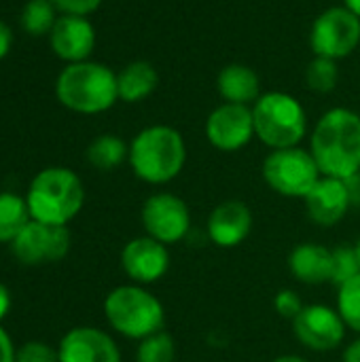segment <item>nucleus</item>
<instances>
[{
	"instance_id": "nucleus-2",
	"label": "nucleus",
	"mask_w": 360,
	"mask_h": 362,
	"mask_svg": "<svg viewBox=\"0 0 360 362\" xmlns=\"http://www.w3.org/2000/svg\"><path fill=\"white\" fill-rule=\"evenodd\" d=\"M127 159L140 180L149 185H166L182 172L187 144L178 129L170 125H151L138 132L132 140Z\"/></svg>"
},
{
	"instance_id": "nucleus-27",
	"label": "nucleus",
	"mask_w": 360,
	"mask_h": 362,
	"mask_svg": "<svg viewBox=\"0 0 360 362\" xmlns=\"http://www.w3.org/2000/svg\"><path fill=\"white\" fill-rule=\"evenodd\" d=\"M360 274V263L354 246H337L333 250V284L339 288Z\"/></svg>"
},
{
	"instance_id": "nucleus-3",
	"label": "nucleus",
	"mask_w": 360,
	"mask_h": 362,
	"mask_svg": "<svg viewBox=\"0 0 360 362\" xmlns=\"http://www.w3.org/2000/svg\"><path fill=\"white\" fill-rule=\"evenodd\" d=\"M57 100L74 112L98 115L119 100L117 74L98 62H76L68 64L55 83Z\"/></svg>"
},
{
	"instance_id": "nucleus-1",
	"label": "nucleus",
	"mask_w": 360,
	"mask_h": 362,
	"mask_svg": "<svg viewBox=\"0 0 360 362\" xmlns=\"http://www.w3.org/2000/svg\"><path fill=\"white\" fill-rule=\"evenodd\" d=\"M323 176L348 180L360 172V115L350 108L327 110L310 140Z\"/></svg>"
},
{
	"instance_id": "nucleus-37",
	"label": "nucleus",
	"mask_w": 360,
	"mask_h": 362,
	"mask_svg": "<svg viewBox=\"0 0 360 362\" xmlns=\"http://www.w3.org/2000/svg\"><path fill=\"white\" fill-rule=\"evenodd\" d=\"M354 248H356V255H359V263H360V240L356 242V246H354Z\"/></svg>"
},
{
	"instance_id": "nucleus-33",
	"label": "nucleus",
	"mask_w": 360,
	"mask_h": 362,
	"mask_svg": "<svg viewBox=\"0 0 360 362\" xmlns=\"http://www.w3.org/2000/svg\"><path fill=\"white\" fill-rule=\"evenodd\" d=\"M344 362H360V339L352 341L346 352H344Z\"/></svg>"
},
{
	"instance_id": "nucleus-17",
	"label": "nucleus",
	"mask_w": 360,
	"mask_h": 362,
	"mask_svg": "<svg viewBox=\"0 0 360 362\" xmlns=\"http://www.w3.org/2000/svg\"><path fill=\"white\" fill-rule=\"evenodd\" d=\"M252 229V212L244 202L227 199L219 204L208 218V235L221 248L242 244Z\"/></svg>"
},
{
	"instance_id": "nucleus-24",
	"label": "nucleus",
	"mask_w": 360,
	"mask_h": 362,
	"mask_svg": "<svg viewBox=\"0 0 360 362\" xmlns=\"http://www.w3.org/2000/svg\"><path fill=\"white\" fill-rule=\"evenodd\" d=\"M339 81V66L331 57L314 55V59L306 68V83L316 93H331Z\"/></svg>"
},
{
	"instance_id": "nucleus-20",
	"label": "nucleus",
	"mask_w": 360,
	"mask_h": 362,
	"mask_svg": "<svg viewBox=\"0 0 360 362\" xmlns=\"http://www.w3.org/2000/svg\"><path fill=\"white\" fill-rule=\"evenodd\" d=\"M159 85V74L151 62L136 59L123 66V70L117 74V89L119 100L127 104H136L146 100Z\"/></svg>"
},
{
	"instance_id": "nucleus-14",
	"label": "nucleus",
	"mask_w": 360,
	"mask_h": 362,
	"mask_svg": "<svg viewBox=\"0 0 360 362\" xmlns=\"http://www.w3.org/2000/svg\"><path fill=\"white\" fill-rule=\"evenodd\" d=\"M303 202L312 223L320 227H333L348 214L352 206V195L346 180L323 176L303 197Z\"/></svg>"
},
{
	"instance_id": "nucleus-21",
	"label": "nucleus",
	"mask_w": 360,
	"mask_h": 362,
	"mask_svg": "<svg viewBox=\"0 0 360 362\" xmlns=\"http://www.w3.org/2000/svg\"><path fill=\"white\" fill-rule=\"evenodd\" d=\"M32 221L28 202L15 193H0V242H13Z\"/></svg>"
},
{
	"instance_id": "nucleus-5",
	"label": "nucleus",
	"mask_w": 360,
	"mask_h": 362,
	"mask_svg": "<svg viewBox=\"0 0 360 362\" xmlns=\"http://www.w3.org/2000/svg\"><path fill=\"white\" fill-rule=\"evenodd\" d=\"M255 136L269 148L299 146L308 132V115L303 104L284 91L261 93L252 106Z\"/></svg>"
},
{
	"instance_id": "nucleus-8",
	"label": "nucleus",
	"mask_w": 360,
	"mask_h": 362,
	"mask_svg": "<svg viewBox=\"0 0 360 362\" xmlns=\"http://www.w3.org/2000/svg\"><path fill=\"white\" fill-rule=\"evenodd\" d=\"M360 45V17L346 6H331L323 11L312 23L310 47L314 55L344 59Z\"/></svg>"
},
{
	"instance_id": "nucleus-9",
	"label": "nucleus",
	"mask_w": 360,
	"mask_h": 362,
	"mask_svg": "<svg viewBox=\"0 0 360 362\" xmlns=\"http://www.w3.org/2000/svg\"><path fill=\"white\" fill-rule=\"evenodd\" d=\"M13 255L23 265H42L64 259L70 250V231L62 225L30 221L11 242Z\"/></svg>"
},
{
	"instance_id": "nucleus-6",
	"label": "nucleus",
	"mask_w": 360,
	"mask_h": 362,
	"mask_svg": "<svg viewBox=\"0 0 360 362\" xmlns=\"http://www.w3.org/2000/svg\"><path fill=\"white\" fill-rule=\"evenodd\" d=\"M108 325L127 339H146L163 329V305L142 286H117L104 301Z\"/></svg>"
},
{
	"instance_id": "nucleus-30",
	"label": "nucleus",
	"mask_w": 360,
	"mask_h": 362,
	"mask_svg": "<svg viewBox=\"0 0 360 362\" xmlns=\"http://www.w3.org/2000/svg\"><path fill=\"white\" fill-rule=\"evenodd\" d=\"M53 4L64 15H81V17H87L89 13H93L102 4V0H53Z\"/></svg>"
},
{
	"instance_id": "nucleus-7",
	"label": "nucleus",
	"mask_w": 360,
	"mask_h": 362,
	"mask_svg": "<svg viewBox=\"0 0 360 362\" xmlns=\"http://www.w3.org/2000/svg\"><path fill=\"white\" fill-rule=\"evenodd\" d=\"M263 178L267 187L284 197H306L323 178L314 155L301 146L276 148L263 161Z\"/></svg>"
},
{
	"instance_id": "nucleus-28",
	"label": "nucleus",
	"mask_w": 360,
	"mask_h": 362,
	"mask_svg": "<svg viewBox=\"0 0 360 362\" xmlns=\"http://www.w3.org/2000/svg\"><path fill=\"white\" fill-rule=\"evenodd\" d=\"M15 362H59V356L57 350L42 341H28L17 350Z\"/></svg>"
},
{
	"instance_id": "nucleus-4",
	"label": "nucleus",
	"mask_w": 360,
	"mask_h": 362,
	"mask_svg": "<svg viewBox=\"0 0 360 362\" xmlns=\"http://www.w3.org/2000/svg\"><path fill=\"white\" fill-rule=\"evenodd\" d=\"M25 202L32 221L66 227L81 212L85 189L72 170L47 168L34 176Z\"/></svg>"
},
{
	"instance_id": "nucleus-25",
	"label": "nucleus",
	"mask_w": 360,
	"mask_h": 362,
	"mask_svg": "<svg viewBox=\"0 0 360 362\" xmlns=\"http://www.w3.org/2000/svg\"><path fill=\"white\" fill-rule=\"evenodd\" d=\"M337 312L344 318L346 327L360 335V274L339 286Z\"/></svg>"
},
{
	"instance_id": "nucleus-32",
	"label": "nucleus",
	"mask_w": 360,
	"mask_h": 362,
	"mask_svg": "<svg viewBox=\"0 0 360 362\" xmlns=\"http://www.w3.org/2000/svg\"><path fill=\"white\" fill-rule=\"evenodd\" d=\"M11 45H13V32L4 21H0V59L11 51Z\"/></svg>"
},
{
	"instance_id": "nucleus-12",
	"label": "nucleus",
	"mask_w": 360,
	"mask_h": 362,
	"mask_svg": "<svg viewBox=\"0 0 360 362\" xmlns=\"http://www.w3.org/2000/svg\"><path fill=\"white\" fill-rule=\"evenodd\" d=\"M297 339L314 352H331L342 346L346 337V322L337 310L329 305H306L293 320Z\"/></svg>"
},
{
	"instance_id": "nucleus-29",
	"label": "nucleus",
	"mask_w": 360,
	"mask_h": 362,
	"mask_svg": "<svg viewBox=\"0 0 360 362\" xmlns=\"http://www.w3.org/2000/svg\"><path fill=\"white\" fill-rule=\"evenodd\" d=\"M274 308H276V312H278L282 318H286V320H295V318L301 314V310H303L306 305L301 303V299H299V295H297L295 291L284 288V291H280V293L276 295V299H274Z\"/></svg>"
},
{
	"instance_id": "nucleus-26",
	"label": "nucleus",
	"mask_w": 360,
	"mask_h": 362,
	"mask_svg": "<svg viewBox=\"0 0 360 362\" xmlns=\"http://www.w3.org/2000/svg\"><path fill=\"white\" fill-rule=\"evenodd\" d=\"M174 356H176L174 339L168 333L159 331L140 341L136 362H174Z\"/></svg>"
},
{
	"instance_id": "nucleus-22",
	"label": "nucleus",
	"mask_w": 360,
	"mask_h": 362,
	"mask_svg": "<svg viewBox=\"0 0 360 362\" xmlns=\"http://www.w3.org/2000/svg\"><path fill=\"white\" fill-rule=\"evenodd\" d=\"M129 157V146L112 134L98 136L89 146H87V161L98 168V170H115L119 168L125 159Z\"/></svg>"
},
{
	"instance_id": "nucleus-23",
	"label": "nucleus",
	"mask_w": 360,
	"mask_h": 362,
	"mask_svg": "<svg viewBox=\"0 0 360 362\" xmlns=\"http://www.w3.org/2000/svg\"><path fill=\"white\" fill-rule=\"evenodd\" d=\"M57 21V6L53 0H28L21 11V28L32 36L51 34Z\"/></svg>"
},
{
	"instance_id": "nucleus-35",
	"label": "nucleus",
	"mask_w": 360,
	"mask_h": 362,
	"mask_svg": "<svg viewBox=\"0 0 360 362\" xmlns=\"http://www.w3.org/2000/svg\"><path fill=\"white\" fill-rule=\"evenodd\" d=\"M344 6L350 8L356 17H360V0H344Z\"/></svg>"
},
{
	"instance_id": "nucleus-15",
	"label": "nucleus",
	"mask_w": 360,
	"mask_h": 362,
	"mask_svg": "<svg viewBox=\"0 0 360 362\" xmlns=\"http://www.w3.org/2000/svg\"><path fill=\"white\" fill-rule=\"evenodd\" d=\"M59 362H121L110 335L93 327H79L64 335L57 348Z\"/></svg>"
},
{
	"instance_id": "nucleus-16",
	"label": "nucleus",
	"mask_w": 360,
	"mask_h": 362,
	"mask_svg": "<svg viewBox=\"0 0 360 362\" xmlns=\"http://www.w3.org/2000/svg\"><path fill=\"white\" fill-rule=\"evenodd\" d=\"M49 40H51L53 53L59 59H64L68 64L87 62V57L91 55V51L95 47V30L87 17L62 15V17H57L55 25L49 34Z\"/></svg>"
},
{
	"instance_id": "nucleus-19",
	"label": "nucleus",
	"mask_w": 360,
	"mask_h": 362,
	"mask_svg": "<svg viewBox=\"0 0 360 362\" xmlns=\"http://www.w3.org/2000/svg\"><path fill=\"white\" fill-rule=\"evenodd\" d=\"M216 91L223 102L250 106L261 98V78L246 64H227L216 76Z\"/></svg>"
},
{
	"instance_id": "nucleus-10",
	"label": "nucleus",
	"mask_w": 360,
	"mask_h": 362,
	"mask_svg": "<svg viewBox=\"0 0 360 362\" xmlns=\"http://www.w3.org/2000/svg\"><path fill=\"white\" fill-rule=\"evenodd\" d=\"M142 225L146 235L161 244L180 242L191 227V212L185 199L172 193H155L142 206Z\"/></svg>"
},
{
	"instance_id": "nucleus-31",
	"label": "nucleus",
	"mask_w": 360,
	"mask_h": 362,
	"mask_svg": "<svg viewBox=\"0 0 360 362\" xmlns=\"http://www.w3.org/2000/svg\"><path fill=\"white\" fill-rule=\"evenodd\" d=\"M15 348L11 337L6 335V331L0 327V362H15Z\"/></svg>"
},
{
	"instance_id": "nucleus-36",
	"label": "nucleus",
	"mask_w": 360,
	"mask_h": 362,
	"mask_svg": "<svg viewBox=\"0 0 360 362\" xmlns=\"http://www.w3.org/2000/svg\"><path fill=\"white\" fill-rule=\"evenodd\" d=\"M274 362H308V361H303L301 356H295V354H286V356H280V358H276Z\"/></svg>"
},
{
	"instance_id": "nucleus-34",
	"label": "nucleus",
	"mask_w": 360,
	"mask_h": 362,
	"mask_svg": "<svg viewBox=\"0 0 360 362\" xmlns=\"http://www.w3.org/2000/svg\"><path fill=\"white\" fill-rule=\"evenodd\" d=\"M8 308H11V293L6 291L4 284H0V320L6 316Z\"/></svg>"
},
{
	"instance_id": "nucleus-11",
	"label": "nucleus",
	"mask_w": 360,
	"mask_h": 362,
	"mask_svg": "<svg viewBox=\"0 0 360 362\" xmlns=\"http://www.w3.org/2000/svg\"><path fill=\"white\" fill-rule=\"evenodd\" d=\"M206 138L223 153H236L244 148L255 138L252 108L223 102L206 119Z\"/></svg>"
},
{
	"instance_id": "nucleus-13",
	"label": "nucleus",
	"mask_w": 360,
	"mask_h": 362,
	"mask_svg": "<svg viewBox=\"0 0 360 362\" xmlns=\"http://www.w3.org/2000/svg\"><path fill=\"white\" fill-rule=\"evenodd\" d=\"M121 267L136 284H153L170 269L168 246L151 235L134 238L121 252Z\"/></svg>"
},
{
	"instance_id": "nucleus-18",
	"label": "nucleus",
	"mask_w": 360,
	"mask_h": 362,
	"mask_svg": "<svg viewBox=\"0 0 360 362\" xmlns=\"http://www.w3.org/2000/svg\"><path fill=\"white\" fill-rule=\"evenodd\" d=\"M289 269L303 284H325L333 280V250L316 242H303L289 255Z\"/></svg>"
}]
</instances>
